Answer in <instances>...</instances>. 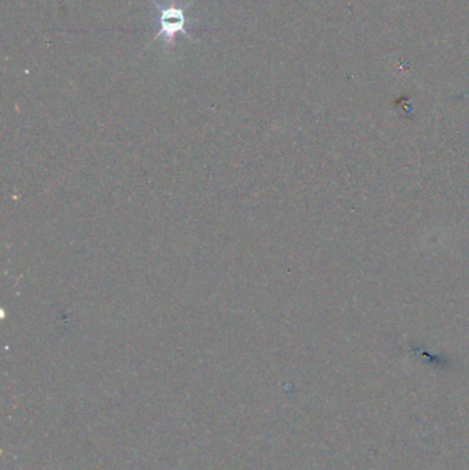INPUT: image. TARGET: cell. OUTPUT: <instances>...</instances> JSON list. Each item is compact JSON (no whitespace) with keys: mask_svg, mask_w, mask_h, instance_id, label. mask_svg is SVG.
Here are the masks:
<instances>
[{"mask_svg":"<svg viewBox=\"0 0 469 470\" xmlns=\"http://www.w3.org/2000/svg\"><path fill=\"white\" fill-rule=\"evenodd\" d=\"M153 6L160 10V25L161 29L153 37V40L158 37H164V48H172L175 45V37L178 33H183L184 36L191 39L190 35L186 32V10L190 7L191 3L184 6H178L176 0H171L168 6H161L157 0H150Z\"/></svg>","mask_w":469,"mask_h":470,"instance_id":"cell-1","label":"cell"}]
</instances>
